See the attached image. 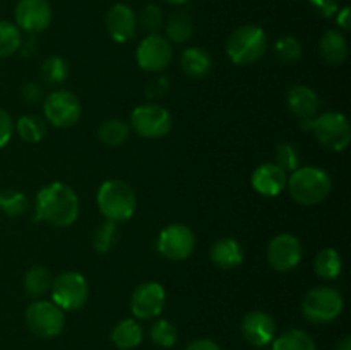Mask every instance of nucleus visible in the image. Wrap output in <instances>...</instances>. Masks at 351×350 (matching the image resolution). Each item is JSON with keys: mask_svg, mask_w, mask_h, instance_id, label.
Listing matches in <instances>:
<instances>
[{"mask_svg": "<svg viewBox=\"0 0 351 350\" xmlns=\"http://www.w3.org/2000/svg\"><path fill=\"white\" fill-rule=\"evenodd\" d=\"M311 130L319 143L331 151H343L351 141V127L348 119L339 112H324L314 117Z\"/></svg>", "mask_w": 351, "mask_h": 350, "instance_id": "nucleus-6", "label": "nucleus"}, {"mask_svg": "<svg viewBox=\"0 0 351 350\" xmlns=\"http://www.w3.org/2000/svg\"><path fill=\"white\" fill-rule=\"evenodd\" d=\"M195 235L184 223H171L161 230L158 237V250L167 259L184 261L194 253Z\"/></svg>", "mask_w": 351, "mask_h": 350, "instance_id": "nucleus-11", "label": "nucleus"}, {"mask_svg": "<svg viewBox=\"0 0 351 350\" xmlns=\"http://www.w3.org/2000/svg\"><path fill=\"white\" fill-rule=\"evenodd\" d=\"M130 134V126L122 119H108L99 126L98 139L110 148L120 146L125 143Z\"/></svg>", "mask_w": 351, "mask_h": 350, "instance_id": "nucleus-26", "label": "nucleus"}, {"mask_svg": "<svg viewBox=\"0 0 351 350\" xmlns=\"http://www.w3.org/2000/svg\"><path fill=\"white\" fill-rule=\"evenodd\" d=\"M274 57L281 62V64L291 65L302 57V45L297 38L293 36H283L274 43Z\"/></svg>", "mask_w": 351, "mask_h": 350, "instance_id": "nucleus-33", "label": "nucleus"}, {"mask_svg": "<svg viewBox=\"0 0 351 350\" xmlns=\"http://www.w3.org/2000/svg\"><path fill=\"white\" fill-rule=\"evenodd\" d=\"M26 325L33 335L40 338H53L64 329V311L55 302L36 301L26 309Z\"/></svg>", "mask_w": 351, "mask_h": 350, "instance_id": "nucleus-8", "label": "nucleus"}, {"mask_svg": "<svg viewBox=\"0 0 351 350\" xmlns=\"http://www.w3.org/2000/svg\"><path fill=\"white\" fill-rule=\"evenodd\" d=\"M341 256L332 247L319 250V254L315 256L314 270L317 273V277L324 278V280H335V278H338L339 273H341Z\"/></svg>", "mask_w": 351, "mask_h": 350, "instance_id": "nucleus-25", "label": "nucleus"}, {"mask_svg": "<svg viewBox=\"0 0 351 350\" xmlns=\"http://www.w3.org/2000/svg\"><path fill=\"white\" fill-rule=\"evenodd\" d=\"M242 335L254 347L269 345L276 335V323L267 312L250 311L242 319Z\"/></svg>", "mask_w": 351, "mask_h": 350, "instance_id": "nucleus-17", "label": "nucleus"}, {"mask_svg": "<svg viewBox=\"0 0 351 350\" xmlns=\"http://www.w3.org/2000/svg\"><path fill=\"white\" fill-rule=\"evenodd\" d=\"M341 311V294L331 287L311 288L302 301V314L311 323H331Z\"/></svg>", "mask_w": 351, "mask_h": 350, "instance_id": "nucleus-5", "label": "nucleus"}, {"mask_svg": "<svg viewBox=\"0 0 351 350\" xmlns=\"http://www.w3.org/2000/svg\"><path fill=\"white\" fill-rule=\"evenodd\" d=\"M271 350H317V347L308 333L302 329H288L276 340H273Z\"/></svg>", "mask_w": 351, "mask_h": 350, "instance_id": "nucleus-28", "label": "nucleus"}, {"mask_svg": "<svg viewBox=\"0 0 351 350\" xmlns=\"http://www.w3.org/2000/svg\"><path fill=\"white\" fill-rule=\"evenodd\" d=\"M170 91V81L165 75H160V78H153L146 82L144 86V95L151 100H156L165 96Z\"/></svg>", "mask_w": 351, "mask_h": 350, "instance_id": "nucleus-38", "label": "nucleus"}, {"mask_svg": "<svg viewBox=\"0 0 351 350\" xmlns=\"http://www.w3.org/2000/svg\"><path fill=\"white\" fill-rule=\"evenodd\" d=\"M165 288L156 281H144L134 290L130 299V309L134 316L141 319H151L161 314L165 307Z\"/></svg>", "mask_w": 351, "mask_h": 350, "instance_id": "nucleus-15", "label": "nucleus"}, {"mask_svg": "<svg viewBox=\"0 0 351 350\" xmlns=\"http://www.w3.org/2000/svg\"><path fill=\"white\" fill-rule=\"evenodd\" d=\"M290 196L302 206H314L324 201L331 191L328 172L319 167H302L291 172L288 178Z\"/></svg>", "mask_w": 351, "mask_h": 350, "instance_id": "nucleus-2", "label": "nucleus"}, {"mask_svg": "<svg viewBox=\"0 0 351 350\" xmlns=\"http://www.w3.org/2000/svg\"><path fill=\"white\" fill-rule=\"evenodd\" d=\"M185 350H221L218 347V343H215L213 340L209 338H201V340H194L192 343H189L185 347Z\"/></svg>", "mask_w": 351, "mask_h": 350, "instance_id": "nucleus-42", "label": "nucleus"}, {"mask_svg": "<svg viewBox=\"0 0 351 350\" xmlns=\"http://www.w3.org/2000/svg\"><path fill=\"white\" fill-rule=\"evenodd\" d=\"M105 26L112 40L119 43L132 40L137 33V16L127 3H115L105 16Z\"/></svg>", "mask_w": 351, "mask_h": 350, "instance_id": "nucleus-16", "label": "nucleus"}, {"mask_svg": "<svg viewBox=\"0 0 351 350\" xmlns=\"http://www.w3.org/2000/svg\"><path fill=\"white\" fill-rule=\"evenodd\" d=\"M137 26H141L149 34L160 33L161 26H163V12L160 7L156 3H146L137 17Z\"/></svg>", "mask_w": 351, "mask_h": 350, "instance_id": "nucleus-36", "label": "nucleus"}, {"mask_svg": "<svg viewBox=\"0 0 351 350\" xmlns=\"http://www.w3.org/2000/svg\"><path fill=\"white\" fill-rule=\"evenodd\" d=\"M130 126L134 132L146 139H160L171 129V115L165 106L156 103L137 106L130 115Z\"/></svg>", "mask_w": 351, "mask_h": 350, "instance_id": "nucleus-9", "label": "nucleus"}, {"mask_svg": "<svg viewBox=\"0 0 351 350\" xmlns=\"http://www.w3.org/2000/svg\"><path fill=\"white\" fill-rule=\"evenodd\" d=\"M117 239H119V232H117V223L115 222H103L101 225L96 229L95 235H93V246L98 253L105 254L115 247Z\"/></svg>", "mask_w": 351, "mask_h": 350, "instance_id": "nucleus-34", "label": "nucleus"}, {"mask_svg": "<svg viewBox=\"0 0 351 350\" xmlns=\"http://www.w3.org/2000/svg\"><path fill=\"white\" fill-rule=\"evenodd\" d=\"M319 54L328 64H341L348 55V41H346L345 34L338 30L326 31L319 41Z\"/></svg>", "mask_w": 351, "mask_h": 350, "instance_id": "nucleus-21", "label": "nucleus"}, {"mask_svg": "<svg viewBox=\"0 0 351 350\" xmlns=\"http://www.w3.org/2000/svg\"><path fill=\"white\" fill-rule=\"evenodd\" d=\"M308 3H311L312 9H314L319 16L326 17V19L336 16L339 9L338 0H308Z\"/></svg>", "mask_w": 351, "mask_h": 350, "instance_id": "nucleus-39", "label": "nucleus"}, {"mask_svg": "<svg viewBox=\"0 0 351 350\" xmlns=\"http://www.w3.org/2000/svg\"><path fill=\"white\" fill-rule=\"evenodd\" d=\"M287 103L290 112L293 113L300 122H307L315 117L319 110V96L312 88L305 84L291 86L287 95Z\"/></svg>", "mask_w": 351, "mask_h": 350, "instance_id": "nucleus-19", "label": "nucleus"}, {"mask_svg": "<svg viewBox=\"0 0 351 350\" xmlns=\"http://www.w3.org/2000/svg\"><path fill=\"white\" fill-rule=\"evenodd\" d=\"M336 350H351V338L350 336H345L341 342L338 343V349Z\"/></svg>", "mask_w": 351, "mask_h": 350, "instance_id": "nucleus-44", "label": "nucleus"}, {"mask_svg": "<svg viewBox=\"0 0 351 350\" xmlns=\"http://www.w3.org/2000/svg\"><path fill=\"white\" fill-rule=\"evenodd\" d=\"M43 112L51 126L65 129L81 119V100L69 89H57L45 98Z\"/></svg>", "mask_w": 351, "mask_h": 350, "instance_id": "nucleus-10", "label": "nucleus"}, {"mask_svg": "<svg viewBox=\"0 0 351 350\" xmlns=\"http://www.w3.org/2000/svg\"><path fill=\"white\" fill-rule=\"evenodd\" d=\"M194 23L187 12H173L167 21V40L173 43H185L192 36Z\"/></svg>", "mask_w": 351, "mask_h": 350, "instance_id": "nucleus-27", "label": "nucleus"}, {"mask_svg": "<svg viewBox=\"0 0 351 350\" xmlns=\"http://www.w3.org/2000/svg\"><path fill=\"white\" fill-rule=\"evenodd\" d=\"M16 130L21 139L27 143H40L47 136V124L36 115H23L17 120Z\"/></svg>", "mask_w": 351, "mask_h": 350, "instance_id": "nucleus-30", "label": "nucleus"}, {"mask_svg": "<svg viewBox=\"0 0 351 350\" xmlns=\"http://www.w3.org/2000/svg\"><path fill=\"white\" fill-rule=\"evenodd\" d=\"M41 79L48 86H60L67 81L69 78V64L65 58L58 55H51L43 62L40 71Z\"/></svg>", "mask_w": 351, "mask_h": 350, "instance_id": "nucleus-29", "label": "nucleus"}, {"mask_svg": "<svg viewBox=\"0 0 351 350\" xmlns=\"http://www.w3.org/2000/svg\"><path fill=\"white\" fill-rule=\"evenodd\" d=\"M250 182L259 194L273 198L287 187L288 177L287 172L281 170L276 163H263L254 170Z\"/></svg>", "mask_w": 351, "mask_h": 350, "instance_id": "nucleus-18", "label": "nucleus"}, {"mask_svg": "<svg viewBox=\"0 0 351 350\" xmlns=\"http://www.w3.org/2000/svg\"><path fill=\"white\" fill-rule=\"evenodd\" d=\"M143 328L134 319H123L112 329V342L120 350L136 349L143 342Z\"/></svg>", "mask_w": 351, "mask_h": 350, "instance_id": "nucleus-23", "label": "nucleus"}, {"mask_svg": "<svg viewBox=\"0 0 351 350\" xmlns=\"http://www.w3.org/2000/svg\"><path fill=\"white\" fill-rule=\"evenodd\" d=\"M12 130H14V122L12 119H10L9 112L0 108V148H3L7 143H9L10 137H12Z\"/></svg>", "mask_w": 351, "mask_h": 350, "instance_id": "nucleus-41", "label": "nucleus"}, {"mask_svg": "<svg viewBox=\"0 0 351 350\" xmlns=\"http://www.w3.org/2000/svg\"><path fill=\"white\" fill-rule=\"evenodd\" d=\"M267 50V36L263 27L245 24L230 34L226 41V51L237 65H249L263 58Z\"/></svg>", "mask_w": 351, "mask_h": 350, "instance_id": "nucleus-4", "label": "nucleus"}, {"mask_svg": "<svg viewBox=\"0 0 351 350\" xmlns=\"http://www.w3.org/2000/svg\"><path fill=\"white\" fill-rule=\"evenodd\" d=\"M41 98H43V89L36 82H26L21 88V100L27 105H34V103L41 102Z\"/></svg>", "mask_w": 351, "mask_h": 350, "instance_id": "nucleus-40", "label": "nucleus"}, {"mask_svg": "<svg viewBox=\"0 0 351 350\" xmlns=\"http://www.w3.org/2000/svg\"><path fill=\"white\" fill-rule=\"evenodd\" d=\"M149 336L153 343L163 349H171L177 343V328L167 319H158L149 329Z\"/></svg>", "mask_w": 351, "mask_h": 350, "instance_id": "nucleus-35", "label": "nucleus"}, {"mask_svg": "<svg viewBox=\"0 0 351 350\" xmlns=\"http://www.w3.org/2000/svg\"><path fill=\"white\" fill-rule=\"evenodd\" d=\"M173 50L171 43L160 33L147 34L139 43L136 51L137 64L141 69L147 72H161L170 65Z\"/></svg>", "mask_w": 351, "mask_h": 350, "instance_id": "nucleus-12", "label": "nucleus"}, {"mask_svg": "<svg viewBox=\"0 0 351 350\" xmlns=\"http://www.w3.org/2000/svg\"><path fill=\"white\" fill-rule=\"evenodd\" d=\"M51 299L62 311H77L86 304L89 295L88 281L81 273L64 271L51 283Z\"/></svg>", "mask_w": 351, "mask_h": 350, "instance_id": "nucleus-7", "label": "nucleus"}, {"mask_svg": "<svg viewBox=\"0 0 351 350\" xmlns=\"http://www.w3.org/2000/svg\"><path fill=\"white\" fill-rule=\"evenodd\" d=\"M27 208H29V201H27V198L21 191H16V189H3V191H0V211L3 215L16 218V216L26 213Z\"/></svg>", "mask_w": 351, "mask_h": 350, "instance_id": "nucleus-31", "label": "nucleus"}, {"mask_svg": "<svg viewBox=\"0 0 351 350\" xmlns=\"http://www.w3.org/2000/svg\"><path fill=\"white\" fill-rule=\"evenodd\" d=\"M96 201H98L101 215L110 222H125L136 213V192L127 182L117 180V178L103 182Z\"/></svg>", "mask_w": 351, "mask_h": 350, "instance_id": "nucleus-3", "label": "nucleus"}, {"mask_svg": "<svg viewBox=\"0 0 351 350\" xmlns=\"http://www.w3.org/2000/svg\"><path fill=\"white\" fill-rule=\"evenodd\" d=\"M209 257L216 266L223 268V270H235L237 266L242 264L243 249L235 239L225 237V239H219L213 244Z\"/></svg>", "mask_w": 351, "mask_h": 350, "instance_id": "nucleus-20", "label": "nucleus"}, {"mask_svg": "<svg viewBox=\"0 0 351 350\" xmlns=\"http://www.w3.org/2000/svg\"><path fill=\"white\" fill-rule=\"evenodd\" d=\"M274 163L283 172H295L300 165V153L291 143H280L274 153Z\"/></svg>", "mask_w": 351, "mask_h": 350, "instance_id": "nucleus-37", "label": "nucleus"}, {"mask_svg": "<svg viewBox=\"0 0 351 350\" xmlns=\"http://www.w3.org/2000/svg\"><path fill=\"white\" fill-rule=\"evenodd\" d=\"M336 23L341 30L348 31L351 30V10L350 7H343L341 10H338V17H336Z\"/></svg>", "mask_w": 351, "mask_h": 350, "instance_id": "nucleus-43", "label": "nucleus"}, {"mask_svg": "<svg viewBox=\"0 0 351 350\" xmlns=\"http://www.w3.org/2000/svg\"><path fill=\"white\" fill-rule=\"evenodd\" d=\"M53 278L45 266H33L24 275V290L29 297L40 299L51 288Z\"/></svg>", "mask_w": 351, "mask_h": 350, "instance_id": "nucleus-24", "label": "nucleus"}, {"mask_svg": "<svg viewBox=\"0 0 351 350\" xmlns=\"http://www.w3.org/2000/svg\"><path fill=\"white\" fill-rule=\"evenodd\" d=\"M165 2L171 3V5H184V3H187L189 0H165Z\"/></svg>", "mask_w": 351, "mask_h": 350, "instance_id": "nucleus-45", "label": "nucleus"}, {"mask_svg": "<svg viewBox=\"0 0 351 350\" xmlns=\"http://www.w3.org/2000/svg\"><path fill=\"white\" fill-rule=\"evenodd\" d=\"M14 14L16 26L29 34L45 31L51 23V5L48 0H19Z\"/></svg>", "mask_w": 351, "mask_h": 350, "instance_id": "nucleus-14", "label": "nucleus"}, {"mask_svg": "<svg viewBox=\"0 0 351 350\" xmlns=\"http://www.w3.org/2000/svg\"><path fill=\"white\" fill-rule=\"evenodd\" d=\"M79 216V198L71 185L51 182L36 196V220L51 226H69Z\"/></svg>", "mask_w": 351, "mask_h": 350, "instance_id": "nucleus-1", "label": "nucleus"}, {"mask_svg": "<svg viewBox=\"0 0 351 350\" xmlns=\"http://www.w3.org/2000/svg\"><path fill=\"white\" fill-rule=\"evenodd\" d=\"M180 65H182V71H184L185 74L191 75V78L201 79L211 72L213 58L204 48L191 47L182 54Z\"/></svg>", "mask_w": 351, "mask_h": 350, "instance_id": "nucleus-22", "label": "nucleus"}, {"mask_svg": "<svg viewBox=\"0 0 351 350\" xmlns=\"http://www.w3.org/2000/svg\"><path fill=\"white\" fill-rule=\"evenodd\" d=\"M302 244L291 233H280L267 246V261L276 271H290L300 263Z\"/></svg>", "mask_w": 351, "mask_h": 350, "instance_id": "nucleus-13", "label": "nucleus"}, {"mask_svg": "<svg viewBox=\"0 0 351 350\" xmlns=\"http://www.w3.org/2000/svg\"><path fill=\"white\" fill-rule=\"evenodd\" d=\"M23 43L21 30L9 21H0V58L16 54Z\"/></svg>", "mask_w": 351, "mask_h": 350, "instance_id": "nucleus-32", "label": "nucleus"}]
</instances>
